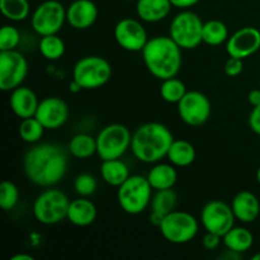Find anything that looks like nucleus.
<instances>
[{"instance_id":"nucleus-1","label":"nucleus","mask_w":260,"mask_h":260,"mask_svg":"<svg viewBox=\"0 0 260 260\" xmlns=\"http://www.w3.org/2000/svg\"><path fill=\"white\" fill-rule=\"evenodd\" d=\"M68 168L66 150L50 142L35 144L23 159V170L27 179L43 188L58 184L68 173Z\"/></svg>"},{"instance_id":"nucleus-2","label":"nucleus","mask_w":260,"mask_h":260,"mask_svg":"<svg viewBox=\"0 0 260 260\" xmlns=\"http://www.w3.org/2000/svg\"><path fill=\"white\" fill-rule=\"evenodd\" d=\"M182 48L170 36H156L147 41L142 52L145 66L159 80L174 78L182 69Z\"/></svg>"},{"instance_id":"nucleus-3","label":"nucleus","mask_w":260,"mask_h":260,"mask_svg":"<svg viewBox=\"0 0 260 260\" xmlns=\"http://www.w3.org/2000/svg\"><path fill=\"white\" fill-rule=\"evenodd\" d=\"M174 141L172 131L159 122L141 124L132 135L131 151L139 161L156 164L167 157Z\"/></svg>"},{"instance_id":"nucleus-4","label":"nucleus","mask_w":260,"mask_h":260,"mask_svg":"<svg viewBox=\"0 0 260 260\" xmlns=\"http://www.w3.org/2000/svg\"><path fill=\"white\" fill-rule=\"evenodd\" d=\"M152 198V187L147 177L129 175L117 190V201L126 213L136 216L150 207Z\"/></svg>"},{"instance_id":"nucleus-5","label":"nucleus","mask_w":260,"mask_h":260,"mask_svg":"<svg viewBox=\"0 0 260 260\" xmlns=\"http://www.w3.org/2000/svg\"><path fill=\"white\" fill-rule=\"evenodd\" d=\"M70 202L62 190L50 187L36 198L33 203V216L42 225H56L68 218Z\"/></svg>"},{"instance_id":"nucleus-6","label":"nucleus","mask_w":260,"mask_h":260,"mask_svg":"<svg viewBox=\"0 0 260 260\" xmlns=\"http://www.w3.org/2000/svg\"><path fill=\"white\" fill-rule=\"evenodd\" d=\"M112 65L102 56L90 55L80 58L73 69V80L84 90H93L106 85L112 78Z\"/></svg>"},{"instance_id":"nucleus-7","label":"nucleus","mask_w":260,"mask_h":260,"mask_svg":"<svg viewBox=\"0 0 260 260\" xmlns=\"http://www.w3.org/2000/svg\"><path fill=\"white\" fill-rule=\"evenodd\" d=\"M203 24L197 13L189 9L182 10L173 18L169 36L182 50H193L203 42Z\"/></svg>"},{"instance_id":"nucleus-8","label":"nucleus","mask_w":260,"mask_h":260,"mask_svg":"<svg viewBox=\"0 0 260 260\" xmlns=\"http://www.w3.org/2000/svg\"><path fill=\"white\" fill-rule=\"evenodd\" d=\"M132 134L124 124L112 123L96 136V154L102 160L121 159L131 149Z\"/></svg>"},{"instance_id":"nucleus-9","label":"nucleus","mask_w":260,"mask_h":260,"mask_svg":"<svg viewBox=\"0 0 260 260\" xmlns=\"http://www.w3.org/2000/svg\"><path fill=\"white\" fill-rule=\"evenodd\" d=\"M162 238L172 244H187L197 236L200 225L197 218L184 211H173L159 226Z\"/></svg>"},{"instance_id":"nucleus-10","label":"nucleus","mask_w":260,"mask_h":260,"mask_svg":"<svg viewBox=\"0 0 260 260\" xmlns=\"http://www.w3.org/2000/svg\"><path fill=\"white\" fill-rule=\"evenodd\" d=\"M66 20V8L57 0H46L41 3L32 13L30 23L37 35H57Z\"/></svg>"},{"instance_id":"nucleus-11","label":"nucleus","mask_w":260,"mask_h":260,"mask_svg":"<svg viewBox=\"0 0 260 260\" xmlns=\"http://www.w3.org/2000/svg\"><path fill=\"white\" fill-rule=\"evenodd\" d=\"M28 74V62L17 50L0 51V89L12 91L20 86Z\"/></svg>"},{"instance_id":"nucleus-12","label":"nucleus","mask_w":260,"mask_h":260,"mask_svg":"<svg viewBox=\"0 0 260 260\" xmlns=\"http://www.w3.org/2000/svg\"><path fill=\"white\" fill-rule=\"evenodd\" d=\"M235 215L228 203L213 200L206 203L201 211V222L207 233L223 236L235 226Z\"/></svg>"},{"instance_id":"nucleus-13","label":"nucleus","mask_w":260,"mask_h":260,"mask_svg":"<svg viewBox=\"0 0 260 260\" xmlns=\"http://www.w3.org/2000/svg\"><path fill=\"white\" fill-rule=\"evenodd\" d=\"M211 102L202 91H187L182 101L178 103V114L185 124L198 127L205 124L210 119Z\"/></svg>"},{"instance_id":"nucleus-14","label":"nucleus","mask_w":260,"mask_h":260,"mask_svg":"<svg viewBox=\"0 0 260 260\" xmlns=\"http://www.w3.org/2000/svg\"><path fill=\"white\" fill-rule=\"evenodd\" d=\"M114 38L123 50L129 52H141L146 46L147 32L140 20L123 18L114 27Z\"/></svg>"},{"instance_id":"nucleus-15","label":"nucleus","mask_w":260,"mask_h":260,"mask_svg":"<svg viewBox=\"0 0 260 260\" xmlns=\"http://www.w3.org/2000/svg\"><path fill=\"white\" fill-rule=\"evenodd\" d=\"M70 109L68 103L60 96H47L38 104L36 118L46 129H57L68 122Z\"/></svg>"},{"instance_id":"nucleus-16","label":"nucleus","mask_w":260,"mask_h":260,"mask_svg":"<svg viewBox=\"0 0 260 260\" xmlns=\"http://www.w3.org/2000/svg\"><path fill=\"white\" fill-rule=\"evenodd\" d=\"M260 48V30L254 27H244L236 30L226 42V51L230 57L241 60L250 57Z\"/></svg>"},{"instance_id":"nucleus-17","label":"nucleus","mask_w":260,"mask_h":260,"mask_svg":"<svg viewBox=\"0 0 260 260\" xmlns=\"http://www.w3.org/2000/svg\"><path fill=\"white\" fill-rule=\"evenodd\" d=\"M98 19V7L93 0H75L66 8V20L74 29H88Z\"/></svg>"},{"instance_id":"nucleus-18","label":"nucleus","mask_w":260,"mask_h":260,"mask_svg":"<svg viewBox=\"0 0 260 260\" xmlns=\"http://www.w3.org/2000/svg\"><path fill=\"white\" fill-rule=\"evenodd\" d=\"M9 104L13 113L18 118L25 119L36 116L40 101H38L37 95L32 89L20 85L15 88L14 90H12Z\"/></svg>"},{"instance_id":"nucleus-19","label":"nucleus","mask_w":260,"mask_h":260,"mask_svg":"<svg viewBox=\"0 0 260 260\" xmlns=\"http://www.w3.org/2000/svg\"><path fill=\"white\" fill-rule=\"evenodd\" d=\"M178 203V196L173 188L168 189H159L152 194L151 203H150V222L159 228L161 225L165 216L175 211Z\"/></svg>"},{"instance_id":"nucleus-20","label":"nucleus","mask_w":260,"mask_h":260,"mask_svg":"<svg viewBox=\"0 0 260 260\" xmlns=\"http://www.w3.org/2000/svg\"><path fill=\"white\" fill-rule=\"evenodd\" d=\"M236 220L243 223H251L258 218L260 203L258 197L249 190L239 192L231 202Z\"/></svg>"},{"instance_id":"nucleus-21","label":"nucleus","mask_w":260,"mask_h":260,"mask_svg":"<svg viewBox=\"0 0 260 260\" xmlns=\"http://www.w3.org/2000/svg\"><path fill=\"white\" fill-rule=\"evenodd\" d=\"M172 8L170 0H137L136 14L142 22L157 23L170 14Z\"/></svg>"},{"instance_id":"nucleus-22","label":"nucleus","mask_w":260,"mask_h":260,"mask_svg":"<svg viewBox=\"0 0 260 260\" xmlns=\"http://www.w3.org/2000/svg\"><path fill=\"white\" fill-rule=\"evenodd\" d=\"M96 207L88 197H80L70 202L68 211V220L78 228H86L95 221Z\"/></svg>"},{"instance_id":"nucleus-23","label":"nucleus","mask_w":260,"mask_h":260,"mask_svg":"<svg viewBox=\"0 0 260 260\" xmlns=\"http://www.w3.org/2000/svg\"><path fill=\"white\" fill-rule=\"evenodd\" d=\"M152 189H168L173 188L178 180V173L172 162H156L147 174Z\"/></svg>"},{"instance_id":"nucleus-24","label":"nucleus","mask_w":260,"mask_h":260,"mask_svg":"<svg viewBox=\"0 0 260 260\" xmlns=\"http://www.w3.org/2000/svg\"><path fill=\"white\" fill-rule=\"evenodd\" d=\"M101 175L107 184L117 187L123 184L129 178V169L121 159L102 160Z\"/></svg>"},{"instance_id":"nucleus-25","label":"nucleus","mask_w":260,"mask_h":260,"mask_svg":"<svg viewBox=\"0 0 260 260\" xmlns=\"http://www.w3.org/2000/svg\"><path fill=\"white\" fill-rule=\"evenodd\" d=\"M222 241L225 244L226 249L231 251H235L238 254L246 253L250 250L254 244V236L250 230L241 226H234L230 231L222 236Z\"/></svg>"},{"instance_id":"nucleus-26","label":"nucleus","mask_w":260,"mask_h":260,"mask_svg":"<svg viewBox=\"0 0 260 260\" xmlns=\"http://www.w3.org/2000/svg\"><path fill=\"white\" fill-rule=\"evenodd\" d=\"M169 162L174 167L185 168L189 167L196 160V149L189 141L185 140H174L170 145L167 155Z\"/></svg>"},{"instance_id":"nucleus-27","label":"nucleus","mask_w":260,"mask_h":260,"mask_svg":"<svg viewBox=\"0 0 260 260\" xmlns=\"http://www.w3.org/2000/svg\"><path fill=\"white\" fill-rule=\"evenodd\" d=\"M69 152L76 159H89L96 154V137L78 134L69 142Z\"/></svg>"},{"instance_id":"nucleus-28","label":"nucleus","mask_w":260,"mask_h":260,"mask_svg":"<svg viewBox=\"0 0 260 260\" xmlns=\"http://www.w3.org/2000/svg\"><path fill=\"white\" fill-rule=\"evenodd\" d=\"M229 37V29L228 25L223 22L217 19L208 20L203 24V32L202 38L203 42L208 46H220L228 42Z\"/></svg>"},{"instance_id":"nucleus-29","label":"nucleus","mask_w":260,"mask_h":260,"mask_svg":"<svg viewBox=\"0 0 260 260\" xmlns=\"http://www.w3.org/2000/svg\"><path fill=\"white\" fill-rule=\"evenodd\" d=\"M40 52L46 60L50 61H57L65 55L66 46L65 42L61 37H58L57 35H48V36H42L40 41Z\"/></svg>"},{"instance_id":"nucleus-30","label":"nucleus","mask_w":260,"mask_h":260,"mask_svg":"<svg viewBox=\"0 0 260 260\" xmlns=\"http://www.w3.org/2000/svg\"><path fill=\"white\" fill-rule=\"evenodd\" d=\"M187 86L183 83L180 79L177 76L174 78L165 79L161 80V85H160V95H161L162 101L170 104H178L182 101L183 96L187 94Z\"/></svg>"},{"instance_id":"nucleus-31","label":"nucleus","mask_w":260,"mask_h":260,"mask_svg":"<svg viewBox=\"0 0 260 260\" xmlns=\"http://www.w3.org/2000/svg\"><path fill=\"white\" fill-rule=\"evenodd\" d=\"M3 15L12 22H22L29 17L30 5L28 0H0Z\"/></svg>"},{"instance_id":"nucleus-32","label":"nucleus","mask_w":260,"mask_h":260,"mask_svg":"<svg viewBox=\"0 0 260 260\" xmlns=\"http://www.w3.org/2000/svg\"><path fill=\"white\" fill-rule=\"evenodd\" d=\"M45 127L36 117L22 119L19 124V136L27 144H38L45 134Z\"/></svg>"},{"instance_id":"nucleus-33","label":"nucleus","mask_w":260,"mask_h":260,"mask_svg":"<svg viewBox=\"0 0 260 260\" xmlns=\"http://www.w3.org/2000/svg\"><path fill=\"white\" fill-rule=\"evenodd\" d=\"M19 201V190L14 183L4 180L0 184V206L4 211H12Z\"/></svg>"},{"instance_id":"nucleus-34","label":"nucleus","mask_w":260,"mask_h":260,"mask_svg":"<svg viewBox=\"0 0 260 260\" xmlns=\"http://www.w3.org/2000/svg\"><path fill=\"white\" fill-rule=\"evenodd\" d=\"M96 187H98L96 179L88 173L79 174L74 180V189L80 197H90L95 193Z\"/></svg>"},{"instance_id":"nucleus-35","label":"nucleus","mask_w":260,"mask_h":260,"mask_svg":"<svg viewBox=\"0 0 260 260\" xmlns=\"http://www.w3.org/2000/svg\"><path fill=\"white\" fill-rule=\"evenodd\" d=\"M20 42V32L14 25H4L0 30V51L15 50Z\"/></svg>"},{"instance_id":"nucleus-36","label":"nucleus","mask_w":260,"mask_h":260,"mask_svg":"<svg viewBox=\"0 0 260 260\" xmlns=\"http://www.w3.org/2000/svg\"><path fill=\"white\" fill-rule=\"evenodd\" d=\"M244 60L238 57H230L226 60L225 65H223V71L228 76H231V78H235V76H239L244 70Z\"/></svg>"},{"instance_id":"nucleus-37","label":"nucleus","mask_w":260,"mask_h":260,"mask_svg":"<svg viewBox=\"0 0 260 260\" xmlns=\"http://www.w3.org/2000/svg\"><path fill=\"white\" fill-rule=\"evenodd\" d=\"M221 240H222V236L216 235V234L212 233H206L202 244L205 246V249H207V250H215V249H217L220 246Z\"/></svg>"},{"instance_id":"nucleus-38","label":"nucleus","mask_w":260,"mask_h":260,"mask_svg":"<svg viewBox=\"0 0 260 260\" xmlns=\"http://www.w3.org/2000/svg\"><path fill=\"white\" fill-rule=\"evenodd\" d=\"M249 127L254 134L260 136V104L253 107V111L249 116Z\"/></svg>"},{"instance_id":"nucleus-39","label":"nucleus","mask_w":260,"mask_h":260,"mask_svg":"<svg viewBox=\"0 0 260 260\" xmlns=\"http://www.w3.org/2000/svg\"><path fill=\"white\" fill-rule=\"evenodd\" d=\"M170 3H172V5L174 8L185 10L197 5L200 3V0H170Z\"/></svg>"},{"instance_id":"nucleus-40","label":"nucleus","mask_w":260,"mask_h":260,"mask_svg":"<svg viewBox=\"0 0 260 260\" xmlns=\"http://www.w3.org/2000/svg\"><path fill=\"white\" fill-rule=\"evenodd\" d=\"M248 101H249V103H250L253 107L259 106V104H260V88L259 89H254V90H251L250 93H249Z\"/></svg>"},{"instance_id":"nucleus-41","label":"nucleus","mask_w":260,"mask_h":260,"mask_svg":"<svg viewBox=\"0 0 260 260\" xmlns=\"http://www.w3.org/2000/svg\"><path fill=\"white\" fill-rule=\"evenodd\" d=\"M69 90H70L71 93L76 94V93H79V91L83 90V88H81V86H80V84L76 83L75 80H73L70 83V85H69Z\"/></svg>"},{"instance_id":"nucleus-42","label":"nucleus","mask_w":260,"mask_h":260,"mask_svg":"<svg viewBox=\"0 0 260 260\" xmlns=\"http://www.w3.org/2000/svg\"><path fill=\"white\" fill-rule=\"evenodd\" d=\"M10 260H35L32 255H28V254H17V255L12 256Z\"/></svg>"},{"instance_id":"nucleus-43","label":"nucleus","mask_w":260,"mask_h":260,"mask_svg":"<svg viewBox=\"0 0 260 260\" xmlns=\"http://www.w3.org/2000/svg\"><path fill=\"white\" fill-rule=\"evenodd\" d=\"M256 180H258V183L260 184V167H259V169L256 170Z\"/></svg>"},{"instance_id":"nucleus-44","label":"nucleus","mask_w":260,"mask_h":260,"mask_svg":"<svg viewBox=\"0 0 260 260\" xmlns=\"http://www.w3.org/2000/svg\"><path fill=\"white\" fill-rule=\"evenodd\" d=\"M253 260H260V253L255 254V255H253V258H251Z\"/></svg>"},{"instance_id":"nucleus-45","label":"nucleus","mask_w":260,"mask_h":260,"mask_svg":"<svg viewBox=\"0 0 260 260\" xmlns=\"http://www.w3.org/2000/svg\"><path fill=\"white\" fill-rule=\"evenodd\" d=\"M123 2H132V0H123Z\"/></svg>"},{"instance_id":"nucleus-46","label":"nucleus","mask_w":260,"mask_h":260,"mask_svg":"<svg viewBox=\"0 0 260 260\" xmlns=\"http://www.w3.org/2000/svg\"><path fill=\"white\" fill-rule=\"evenodd\" d=\"M259 88H260V80H259Z\"/></svg>"}]
</instances>
